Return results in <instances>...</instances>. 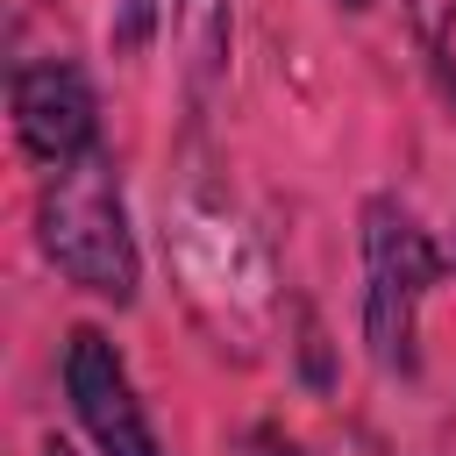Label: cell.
<instances>
[{"mask_svg":"<svg viewBox=\"0 0 456 456\" xmlns=\"http://www.w3.org/2000/svg\"><path fill=\"white\" fill-rule=\"evenodd\" d=\"M36 242L64 285L135 306L142 264H135V235H128V207H121V178H114L107 150L50 171V185L36 200Z\"/></svg>","mask_w":456,"mask_h":456,"instance_id":"6da1fadb","label":"cell"},{"mask_svg":"<svg viewBox=\"0 0 456 456\" xmlns=\"http://www.w3.org/2000/svg\"><path fill=\"white\" fill-rule=\"evenodd\" d=\"M363 342L378 370H413V321L420 299L442 285V249L420 228L413 207H399L392 192L363 200Z\"/></svg>","mask_w":456,"mask_h":456,"instance_id":"7a4b0ae2","label":"cell"},{"mask_svg":"<svg viewBox=\"0 0 456 456\" xmlns=\"http://www.w3.org/2000/svg\"><path fill=\"white\" fill-rule=\"evenodd\" d=\"M171 249H178V278L185 292L221 314H264L271 306V271H264V249L221 214V207H178V228H171Z\"/></svg>","mask_w":456,"mask_h":456,"instance_id":"3957f363","label":"cell"},{"mask_svg":"<svg viewBox=\"0 0 456 456\" xmlns=\"http://www.w3.org/2000/svg\"><path fill=\"white\" fill-rule=\"evenodd\" d=\"M7 107H14V135H21V150H28L36 164H50V171H64V164H78V157L100 150V100H93L86 71L64 64V57L14 64V93H7Z\"/></svg>","mask_w":456,"mask_h":456,"instance_id":"277c9868","label":"cell"},{"mask_svg":"<svg viewBox=\"0 0 456 456\" xmlns=\"http://www.w3.org/2000/svg\"><path fill=\"white\" fill-rule=\"evenodd\" d=\"M64 399H71V413L93 435L100 456H164L157 435H150V413L128 385V363L114 356V342L100 328L64 335Z\"/></svg>","mask_w":456,"mask_h":456,"instance_id":"5b68a950","label":"cell"},{"mask_svg":"<svg viewBox=\"0 0 456 456\" xmlns=\"http://www.w3.org/2000/svg\"><path fill=\"white\" fill-rule=\"evenodd\" d=\"M171 43L185 57L192 93H207L228 71V0H171Z\"/></svg>","mask_w":456,"mask_h":456,"instance_id":"8992f818","label":"cell"},{"mask_svg":"<svg viewBox=\"0 0 456 456\" xmlns=\"http://www.w3.org/2000/svg\"><path fill=\"white\" fill-rule=\"evenodd\" d=\"M406 21L420 28V43H449V28H456V0H406Z\"/></svg>","mask_w":456,"mask_h":456,"instance_id":"52a82bcc","label":"cell"},{"mask_svg":"<svg viewBox=\"0 0 456 456\" xmlns=\"http://www.w3.org/2000/svg\"><path fill=\"white\" fill-rule=\"evenodd\" d=\"M150 21H157V0H121V21L107 28L114 50H142L150 43Z\"/></svg>","mask_w":456,"mask_h":456,"instance_id":"ba28073f","label":"cell"},{"mask_svg":"<svg viewBox=\"0 0 456 456\" xmlns=\"http://www.w3.org/2000/svg\"><path fill=\"white\" fill-rule=\"evenodd\" d=\"M43 456H71V449H64V442H43Z\"/></svg>","mask_w":456,"mask_h":456,"instance_id":"9c48e42d","label":"cell"},{"mask_svg":"<svg viewBox=\"0 0 456 456\" xmlns=\"http://www.w3.org/2000/svg\"><path fill=\"white\" fill-rule=\"evenodd\" d=\"M335 7H349V14H363V7H370V0H335Z\"/></svg>","mask_w":456,"mask_h":456,"instance_id":"30bf717a","label":"cell"}]
</instances>
